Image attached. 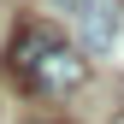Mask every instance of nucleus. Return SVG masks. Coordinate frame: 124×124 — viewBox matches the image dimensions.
<instances>
[{"instance_id":"nucleus-1","label":"nucleus","mask_w":124,"mask_h":124,"mask_svg":"<svg viewBox=\"0 0 124 124\" xmlns=\"http://www.w3.org/2000/svg\"><path fill=\"white\" fill-rule=\"evenodd\" d=\"M6 77L24 89L30 101H65L89 83V59L83 47H71L53 24L41 18H24L6 41Z\"/></svg>"},{"instance_id":"nucleus-2","label":"nucleus","mask_w":124,"mask_h":124,"mask_svg":"<svg viewBox=\"0 0 124 124\" xmlns=\"http://www.w3.org/2000/svg\"><path fill=\"white\" fill-rule=\"evenodd\" d=\"M77 12H83V47L89 53H106V47H112V18H106V6L77 0Z\"/></svg>"},{"instance_id":"nucleus-3","label":"nucleus","mask_w":124,"mask_h":124,"mask_svg":"<svg viewBox=\"0 0 124 124\" xmlns=\"http://www.w3.org/2000/svg\"><path fill=\"white\" fill-rule=\"evenodd\" d=\"M30 124H53V118H30Z\"/></svg>"},{"instance_id":"nucleus-4","label":"nucleus","mask_w":124,"mask_h":124,"mask_svg":"<svg viewBox=\"0 0 124 124\" xmlns=\"http://www.w3.org/2000/svg\"><path fill=\"white\" fill-rule=\"evenodd\" d=\"M71 6H77V0H71Z\"/></svg>"},{"instance_id":"nucleus-5","label":"nucleus","mask_w":124,"mask_h":124,"mask_svg":"<svg viewBox=\"0 0 124 124\" xmlns=\"http://www.w3.org/2000/svg\"><path fill=\"white\" fill-rule=\"evenodd\" d=\"M118 6H124V0H118Z\"/></svg>"}]
</instances>
